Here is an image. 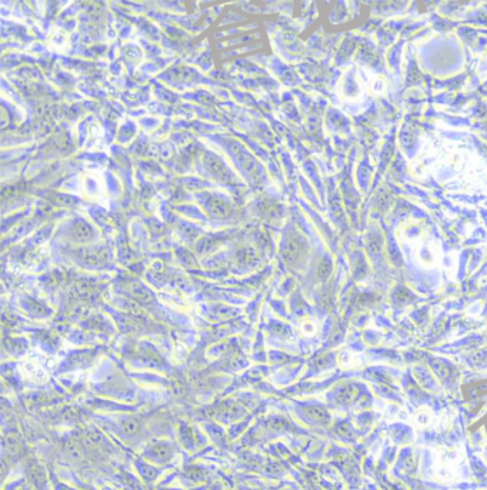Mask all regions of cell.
Returning <instances> with one entry per match:
<instances>
[{"label":"cell","instance_id":"obj_1","mask_svg":"<svg viewBox=\"0 0 487 490\" xmlns=\"http://www.w3.org/2000/svg\"><path fill=\"white\" fill-rule=\"evenodd\" d=\"M399 242L420 266L427 269L439 266L441 259L439 243L430 238L425 227L419 226L417 223L406 226L403 233H399Z\"/></svg>","mask_w":487,"mask_h":490},{"label":"cell","instance_id":"obj_2","mask_svg":"<svg viewBox=\"0 0 487 490\" xmlns=\"http://www.w3.org/2000/svg\"><path fill=\"white\" fill-rule=\"evenodd\" d=\"M463 450L460 447L437 449L434 459V473L440 482H454L460 479V470L463 465Z\"/></svg>","mask_w":487,"mask_h":490},{"label":"cell","instance_id":"obj_3","mask_svg":"<svg viewBox=\"0 0 487 490\" xmlns=\"http://www.w3.org/2000/svg\"><path fill=\"white\" fill-rule=\"evenodd\" d=\"M368 359L366 358V355L359 353V352H353L350 349L342 350L337 355V368L342 370H360L363 368H366Z\"/></svg>","mask_w":487,"mask_h":490},{"label":"cell","instance_id":"obj_4","mask_svg":"<svg viewBox=\"0 0 487 490\" xmlns=\"http://www.w3.org/2000/svg\"><path fill=\"white\" fill-rule=\"evenodd\" d=\"M436 422V416L434 413L427 409V407H420L415 412V415L410 419V423L416 428V429H427L431 428Z\"/></svg>","mask_w":487,"mask_h":490},{"label":"cell","instance_id":"obj_5","mask_svg":"<svg viewBox=\"0 0 487 490\" xmlns=\"http://www.w3.org/2000/svg\"><path fill=\"white\" fill-rule=\"evenodd\" d=\"M152 453H153V456H155L157 460L167 462L172 457L173 452H172V449L169 446H166V444H156V446L152 447Z\"/></svg>","mask_w":487,"mask_h":490},{"label":"cell","instance_id":"obj_6","mask_svg":"<svg viewBox=\"0 0 487 490\" xmlns=\"http://www.w3.org/2000/svg\"><path fill=\"white\" fill-rule=\"evenodd\" d=\"M142 429V422L139 419H129L123 423V431L127 436H134Z\"/></svg>","mask_w":487,"mask_h":490},{"label":"cell","instance_id":"obj_7","mask_svg":"<svg viewBox=\"0 0 487 490\" xmlns=\"http://www.w3.org/2000/svg\"><path fill=\"white\" fill-rule=\"evenodd\" d=\"M300 330H302L303 336H314L319 330V324L314 320H311V319H306L300 324Z\"/></svg>","mask_w":487,"mask_h":490},{"label":"cell","instance_id":"obj_8","mask_svg":"<svg viewBox=\"0 0 487 490\" xmlns=\"http://www.w3.org/2000/svg\"><path fill=\"white\" fill-rule=\"evenodd\" d=\"M74 233H76V238L77 239H80L82 242H86V240H89L90 238H92V230H90V227L87 226V225H84V223H77L76 226H74Z\"/></svg>","mask_w":487,"mask_h":490},{"label":"cell","instance_id":"obj_9","mask_svg":"<svg viewBox=\"0 0 487 490\" xmlns=\"http://www.w3.org/2000/svg\"><path fill=\"white\" fill-rule=\"evenodd\" d=\"M66 452H67V454L70 456V457H73V459H82V447H80V444L77 442H74V440H69V442L66 443Z\"/></svg>","mask_w":487,"mask_h":490}]
</instances>
